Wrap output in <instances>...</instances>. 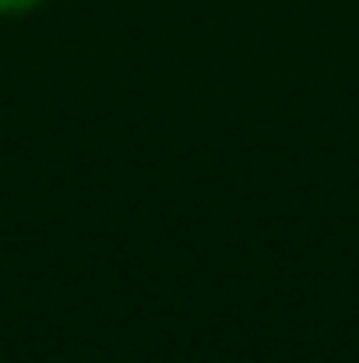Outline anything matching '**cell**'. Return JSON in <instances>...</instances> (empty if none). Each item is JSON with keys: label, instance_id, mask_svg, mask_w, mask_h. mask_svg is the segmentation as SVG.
<instances>
[{"label": "cell", "instance_id": "cell-1", "mask_svg": "<svg viewBox=\"0 0 359 363\" xmlns=\"http://www.w3.org/2000/svg\"><path fill=\"white\" fill-rule=\"evenodd\" d=\"M32 4H39V0H0V14H11V11H25V7H32Z\"/></svg>", "mask_w": 359, "mask_h": 363}]
</instances>
